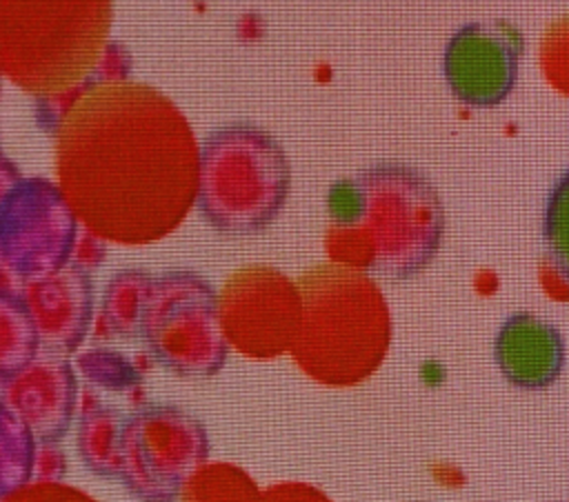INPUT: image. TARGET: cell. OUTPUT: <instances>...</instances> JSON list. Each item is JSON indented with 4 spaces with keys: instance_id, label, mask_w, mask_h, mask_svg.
Listing matches in <instances>:
<instances>
[{
    "instance_id": "6da1fadb",
    "label": "cell",
    "mask_w": 569,
    "mask_h": 502,
    "mask_svg": "<svg viewBox=\"0 0 569 502\" xmlns=\"http://www.w3.org/2000/svg\"><path fill=\"white\" fill-rule=\"evenodd\" d=\"M291 191L284 147L247 120L213 129L200 144L196 207L224 235H256L273 224Z\"/></svg>"
},
{
    "instance_id": "7a4b0ae2",
    "label": "cell",
    "mask_w": 569,
    "mask_h": 502,
    "mask_svg": "<svg viewBox=\"0 0 569 502\" xmlns=\"http://www.w3.org/2000/svg\"><path fill=\"white\" fill-rule=\"evenodd\" d=\"M362 215L351 229L367 244L365 267L389 280H411L436 258L445 209L431 180L416 167L382 160L356 173Z\"/></svg>"
},
{
    "instance_id": "3957f363",
    "label": "cell",
    "mask_w": 569,
    "mask_h": 502,
    "mask_svg": "<svg viewBox=\"0 0 569 502\" xmlns=\"http://www.w3.org/2000/svg\"><path fill=\"white\" fill-rule=\"evenodd\" d=\"M138 335L149 353L180 378L216 375L227 360L220 304L196 271L149 275L138 307Z\"/></svg>"
},
{
    "instance_id": "277c9868",
    "label": "cell",
    "mask_w": 569,
    "mask_h": 502,
    "mask_svg": "<svg viewBox=\"0 0 569 502\" xmlns=\"http://www.w3.org/2000/svg\"><path fill=\"white\" fill-rule=\"evenodd\" d=\"M202 422L176 404H147L122 418L116 478L140 502H173L207 462Z\"/></svg>"
},
{
    "instance_id": "5b68a950",
    "label": "cell",
    "mask_w": 569,
    "mask_h": 502,
    "mask_svg": "<svg viewBox=\"0 0 569 502\" xmlns=\"http://www.w3.org/2000/svg\"><path fill=\"white\" fill-rule=\"evenodd\" d=\"M76 218L62 193L42 178L16 182L2 195V264L24 282L64 269Z\"/></svg>"
},
{
    "instance_id": "8992f818",
    "label": "cell",
    "mask_w": 569,
    "mask_h": 502,
    "mask_svg": "<svg viewBox=\"0 0 569 502\" xmlns=\"http://www.w3.org/2000/svg\"><path fill=\"white\" fill-rule=\"evenodd\" d=\"M522 49V33L507 20L467 22L445 44V82L467 107H496L516 87Z\"/></svg>"
},
{
    "instance_id": "52a82bcc",
    "label": "cell",
    "mask_w": 569,
    "mask_h": 502,
    "mask_svg": "<svg viewBox=\"0 0 569 502\" xmlns=\"http://www.w3.org/2000/svg\"><path fill=\"white\" fill-rule=\"evenodd\" d=\"M2 404L16 411L42 442H58L71 422L76 378L58 358L33 360L27 369L2 380Z\"/></svg>"
},
{
    "instance_id": "ba28073f",
    "label": "cell",
    "mask_w": 569,
    "mask_h": 502,
    "mask_svg": "<svg viewBox=\"0 0 569 502\" xmlns=\"http://www.w3.org/2000/svg\"><path fill=\"white\" fill-rule=\"evenodd\" d=\"M493 360L509 384L527 391L545 389L565 367V338L545 318L516 311L493 338Z\"/></svg>"
},
{
    "instance_id": "9c48e42d",
    "label": "cell",
    "mask_w": 569,
    "mask_h": 502,
    "mask_svg": "<svg viewBox=\"0 0 569 502\" xmlns=\"http://www.w3.org/2000/svg\"><path fill=\"white\" fill-rule=\"evenodd\" d=\"M22 295L49 353H69L82 342L91 320V278L80 267L27 282Z\"/></svg>"
},
{
    "instance_id": "30bf717a",
    "label": "cell",
    "mask_w": 569,
    "mask_h": 502,
    "mask_svg": "<svg viewBox=\"0 0 569 502\" xmlns=\"http://www.w3.org/2000/svg\"><path fill=\"white\" fill-rule=\"evenodd\" d=\"M40 344V331L24 295L2 287V380L27 369L36 360Z\"/></svg>"
},
{
    "instance_id": "8fae6325",
    "label": "cell",
    "mask_w": 569,
    "mask_h": 502,
    "mask_svg": "<svg viewBox=\"0 0 569 502\" xmlns=\"http://www.w3.org/2000/svg\"><path fill=\"white\" fill-rule=\"evenodd\" d=\"M122 413L102 406L96 400L84 402L78 433V451L82 462L102 478H116V444L122 424Z\"/></svg>"
},
{
    "instance_id": "7c38bea8",
    "label": "cell",
    "mask_w": 569,
    "mask_h": 502,
    "mask_svg": "<svg viewBox=\"0 0 569 502\" xmlns=\"http://www.w3.org/2000/svg\"><path fill=\"white\" fill-rule=\"evenodd\" d=\"M542 235L553 267L569 280V171L553 182L547 195Z\"/></svg>"
}]
</instances>
